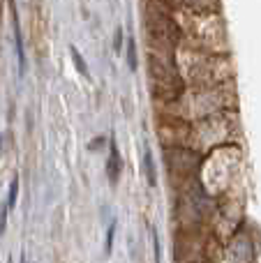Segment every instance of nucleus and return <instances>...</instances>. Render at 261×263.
Listing matches in <instances>:
<instances>
[{"label":"nucleus","instance_id":"obj_1","mask_svg":"<svg viewBox=\"0 0 261 263\" xmlns=\"http://www.w3.org/2000/svg\"><path fill=\"white\" fill-rule=\"evenodd\" d=\"M12 23H14V40H16L18 77L23 79V74H26V53H23V35H21V23H18V14H16V9H14V0H12Z\"/></svg>","mask_w":261,"mask_h":263},{"label":"nucleus","instance_id":"obj_2","mask_svg":"<svg viewBox=\"0 0 261 263\" xmlns=\"http://www.w3.org/2000/svg\"><path fill=\"white\" fill-rule=\"evenodd\" d=\"M106 176H109L111 185L118 182V176H120V153H118V145L111 141L109 145V162H106Z\"/></svg>","mask_w":261,"mask_h":263},{"label":"nucleus","instance_id":"obj_3","mask_svg":"<svg viewBox=\"0 0 261 263\" xmlns=\"http://www.w3.org/2000/svg\"><path fill=\"white\" fill-rule=\"evenodd\" d=\"M143 168H146L148 185L155 187V182H157V173H155V164H153V155H151V150H148V148H146V153H143Z\"/></svg>","mask_w":261,"mask_h":263},{"label":"nucleus","instance_id":"obj_4","mask_svg":"<svg viewBox=\"0 0 261 263\" xmlns=\"http://www.w3.org/2000/svg\"><path fill=\"white\" fill-rule=\"evenodd\" d=\"M69 55H72V60H74V65H77V69H79V74H83V77H90V72H88V67H86V60L79 55V51L74 49V46H69Z\"/></svg>","mask_w":261,"mask_h":263},{"label":"nucleus","instance_id":"obj_5","mask_svg":"<svg viewBox=\"0 0 261 263\" xmlns=\"http://www.w3.org/2000/svg\"><path fill=\"white\" fill-rule=\"evenodd\" d=\"M127 65H129V69H132V72H137L139 58H137V42H134V40L127 42Z\"/></svg>","mask_w":261,"mask_h":263},{"label":"nucleus","instance_id":"obj_6","mask_svg":"<svg viewBox=\"0 0 261 263\" xmlns=\"http://www.w3.org/2000/svg\"><path fill=\"white\" fill-rule=\"evenodd\" d=\"M16 199H18V178H14L12 182H9V196H7V210H14V205H16Z\"/></svg>","mask_w":261,"mask_h":263},{"label":"nucleus","instance_id":"obj_7","mask_svg":"<svg viewBox=\"0 0 261 263\" xmlns=\"http://www.w3.org/2000/svg\"><path fill=\"white\" fill-rule=\"evenodd\" d=\"M114 51H123V28H116V35H114Z\"/></svg>","mask_w":261,"mask_h":263},{"label":"nucleus","instance_id":"obj_8","mask_svg":"<svg viewBox=\"0 0 261 263\" xmlns=\"http://www.w3.org/2000/svg\"><path fill=\"white\" fill-rule=\"evenodd\" d=\"M7 205H3L0 208V238H3V233H5V227H7Z\"/></svg>","mask_w":261,"mask_h":263},{"label":"nucleus","instance_id":"obj_9","mask_svg":"<svg viewBox=\"0 0 261 263\" xmlns=\"http://www.w3.org/2000/svg\"><path fill=\"white\" fill-rule=\"evenodd\" d=\"M114 231H116V224L109 227V233H106V252H111V242H114Z\"/></svg>","mask_w":261,"mask_h":263}]
</instances>
